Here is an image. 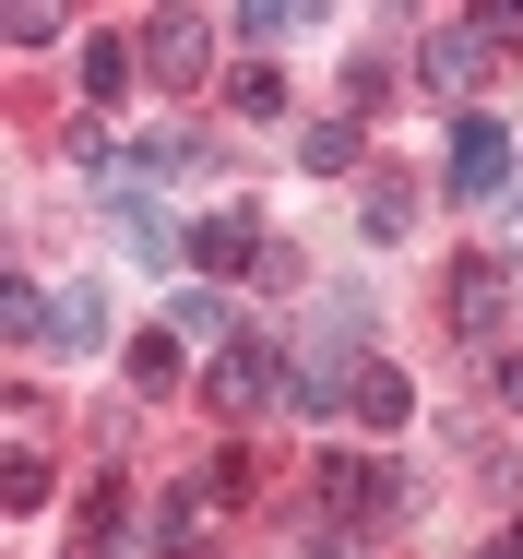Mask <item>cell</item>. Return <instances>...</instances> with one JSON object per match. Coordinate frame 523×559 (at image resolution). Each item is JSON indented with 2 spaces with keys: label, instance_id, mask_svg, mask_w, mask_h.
Masks as SVG:
<instances>
[{
  "label": "cell",
  "instance_id": "obj_1",
  "mask_svg": "<svg viewBox=\"0 0 523 559\" xmlns=\"http://www.w3.org/2000/svg\"><path fill=\"white\" fill-rule=\"evenodd\" d=\"M452 191H464V203H500V191H512V131H500V119H452Z\"/></svg>",
  "mask_w": 523,
  "mask_h": 559
},
{
  "label": "cell",
  "instance_id": "obj_2",
  "mask_svg": "<svg viewBox=\"0 0 523 559\" xmlns=\"http://www.w3.org/2000/svg\"><path fill=\"white\" fill-rule=\"evenodd\" d=\"M214 405H226V417H262V405H286V357H274L262 334H238L226 357H214Z\"/></svg>",
  "mask_w": 523,
  "mask_h": 559
},
{
  "label": "cell",
  "instance_id": "obj_3",
  "mask_svg": "<svg viewBox=\"0 0 523 559\" xmlns=\"http://www.w3.org/2000/svg\"><path fill=\"white\" fill-rule=\"evenodd\" d=\"M476 72H488V36H476V24H428V48H417V84H428V96H452V108H464V96H476Z\"/></svg>",
  "mask_w": 523,
  "mask_h": 559
},
{
  "label": "cell",
  "instance_id": "obj_4",
  "mask_svg": "<svg viewBox=\"0 0 523 559\" xmlns=\"http://www.w3.org/2000/svg\"><path fill=\"white\" fill-rule=\"evenodd\" d=\"M262 250H274V238H262V215H250V203H226V215L191 226V262H203V274H262Z\"/></svg>",
  "mask_w": 523,
  "mask_h": 559
},
{
  "label": "cell",
  "instance_id": "obj_5",
  "mask_svg": "<svg viewBox=\"0 0 523 559\" xmlns=\"http://www.w3.org/2000/svg\"><path fill=\"white\" fill-rule=\"evenodd\" d=\"M203 60H214L203 12H155V24H143V72H155V84H203Z\"/></svg>",
  "mask_w": 523,
  "mask_h": 559
},
{
  "label": "cell",
  "instance_id": "obj_6",
  "mask_svg": "<svg viewBox=\"0 0 523 559\" xmlns=\"http://www.w3.org/2000/svg\"><path fill=\"white\" fill-rule=\"evenodd\" d=\"M321 500H333L345 524H381V512H405V476H393V464H321Z\"/></svg>",
  "mask_w": 523,
  "mask_h": 559
},
{
  "label": "cell",
  "instance_id": "obj_7",
  "mask_svg": "<svg viewBox=\"0 0 523 559\" xmlns=\"http://www.w3.org/2000/svg\"><path fill=\"white\" fill-rule=\"evenodd\" d=\"M452 274H464V286H452V322H464V334H488V322L512 310V286H500V262H452Z\"/></svg>",
  "mask_w": 523,
  "mask_h": 559
},
{
  "label": "cell",
  "instance_id": "obj_8",
  "mask_svg": "<svg viewBox=\"0 0 523 559\" xmlns=\"http://www.w3.org/2000/svg\"><path fill=\"white\" fill-rule=\"evenodd\" d=\"M357 226H369V238H405V226H417V179H405V167H381V179H369V203H357Z\"/></svg>",
  "mask_w": 523,
  "mask_h": 559
},
{
  "label": "cell",
  "instance_id": "obj_9",
  "mask_svg": "<svg viewBox=\"0 0 523 559\" xmlns=\"http://www.w3.org/2000/svg\"><path fill=\"white\" fill-rule=\"evenodd\" d=\"M405 405H417V393H405V369H393V357H369V369H357V417H369V429H405Z\"/></svg>",
  "mask_w": 523,
  "mask_h": 559
},
{
  "label": "cell",
  "instance_id": "obj_10",
  "mask_svg": "<svg viewBox=\"0 0 523 559\" xmlns=\"http://www.w3.org/2000/svg\"><path fill=\"white\" fill-rule=\"evenodd\" d=\"M131 72H143V48H131V36H96V48H84V96H131Z\"/></svg>",
  "mask_w": 523,
  "mask_h": 559
},
{
  "label": "cell",
  "instance_id": "obj_11",
  "mask_svg": "<svg viewBox=\"0 0 523 559\" xmlns=\"http://www.w3.org/2000/svg\"><path fill=\"white\" fill-rule=\"evenodd\" d=\"M167 334L203 345V357H226V345H238V334H226V298H167Z\"/></svg>",
  "mask_w": 523,
  "mask_h": 559
},
{
  "label": "cell",
  "instance_id": "obj_12",
  "mask_svg": "<svg viewBox=\"0 0 523 559\" xmlns=\"http://www.w3.org/2000/svg\"><path fill=\"white\" fill-rule=\"evenodd\" d=\"M0 334H12V345H24V334H60V310H48L24 274H0Z\"/></svg>",
  "mask_w": 523,
  "mask_h": 559
},
{
  "label": "cell",
  "instance_id": "obj_13",
  "mask_svg": "<svg viewBox=\"0 0 523 559\" xmlns=\"http://www.w3.org/2000/svg\"><path fill=\"white\" fill-rule=\"evenodd\" d=\"M155 548H167V559H203V488H179V500L155 512Z\"/></svg>",
  "mask_w": 523,
  "mask_h": 559
},
{
  "label": "cell",
  "instance_id": "obj_14",
  "mask_svg": "<svg viewBox=\"0 0 523 559\" xmlns=\"http://www.w3.org/2000/svg\"><path fill=\"white\" fill-rule=\"evenodd\" d=\"M298 167H321V179L357 167V119H310V131H298Z\"/></svg>",
  "mask_w": 523,
  "mask_h": 559
},
{
  "label": "cell",
  "instance_id": "obj_15",
  "mask_svg": "<svg viewBox=\"0 0 523 559\" xmlns=\"http://www.w3.org/2000/svg\"><path fill=\"white\" fill-rule=\"evenodd\" d=\"M119 250H131V262H179V238H167L155 203H119Z\"/></svg>",
  "mask_w": 523,
  "mask_h": 559
},
{
  "label": "cell",
  "instance_id": "obj_16",
  "mask_svg": "<svg viewBox=\"0 0 523 559\" xmlns=\"http://www.w3.org/2000/svg\"><path fill=\"white\" fill-rule=\"evenodd\" d=\"M179 357H191V345L155 322V334H131V381H143V393H167V381H179Z\"/></svg>",
  "mask_w": 523,
  "mask_h": 559
},
{
  "label": "cell",
  "instance_id": "obj_17",
  "mask_svg": "<svg viewBox=\"0 0 523 559\" xmlns=\"http://www.w3.org/2000/svg\"><path fill=\"white\" fill-rule=\"evenodd\" d=\"M36 500H48V464L12 452V464H0V512H36Z\"/></svg>",
  "mask_w": 523,
  "mask_h": 559
},
{
  "label": "cell",
  "instance_id": "obj_18",
  "mask_svg": "<svg viewBox=\"0 0 523 559\" xmlns=\"http://www.w3.org/2000/svg\"><path fill=\"white\" fill-rule=\"evenodd\" d=\"M226 96H238V108H250V119H274V108H286V72H274V60H250V72H238Z\"/></svg>",
  "mask_w": 523,
  "mask_h": 559
},
{
  "label": "cell",
  "instance_id": "obj_19",
  "mask_svg": "<svg viewBox=\"0 0 523 559\" xmlns=\"http://www.w3.org/2000/svg\"><path fill=\"white\" fill-rule=\"evenodd\" d=\"M381 96H393V60H381V48H357V72H345V108H381Z\"/></svg>",
  "mask_w": 523,
  "mask_h": 559
},
{
  "label": "cell",
  "instance_id": "obj_20",
  "mask_svg": "<svg viewBox=\"0 0 523 559\" xmlns=\"http://www.w3.org/2000/svg\"><path fill=\"white\" fill-rule=\"evenodd\" d=\"M107 334V298H84V286H72V298H60V345H96Z\"/></svg>",
  "mask_w": 523,
  "mask_h": 559
},
{
  "label": "cell",
  "instance_id": "obj_21",
  "mask_svg": "<svg viewBox=\"0 0 523 559\" xmlns=\"http://www.w3.org/2000/svg\"><path fill=\"white\" fill-rule=\"evenodd\" d=\"M500 393H512V405H523V357H500Z\"/></svg>",
  "mask_w": 523,
  "mask_h": 559
}]
</instances>
